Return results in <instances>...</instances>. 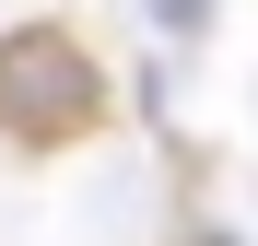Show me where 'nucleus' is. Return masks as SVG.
Returning a JSON list of instances; mask_svg holds the SVG:
<instances>
[{
  "label": "nucleus",
  "instance_id": "1",
  "mask_svg": "<svg viewBox=\"0 0 258 246\" xmlns=\"http://www.w3.org/2000/svg\"><path fill=\"white\" fill-rule=\"evenodd\" d=\"M106 129V70L82 59V35L12 24L0 35V141L12 152H71Z\"/></svg>",
  "mask_w": 258,
  "mask_h": 246
},
{
  "label": "nucleus",
  "instance_id": "2",
  "mask_svg": "<svg viewBox=\"0 0 258 246\" xmlns=\"http://www.w3.org/2000/svg\"><path fill=\"white\" fill-rule=\"evenodd\" d=\"M200 12H211V0H164V24H200Z\"/></svg>",
  "mask_w": 258,
  "mask_h": 246
}]
</instances>
